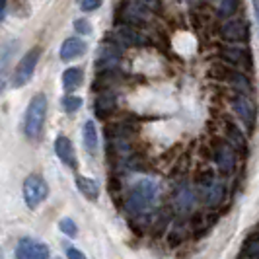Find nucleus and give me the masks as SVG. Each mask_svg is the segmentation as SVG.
Returning a JSON list of instances; mask_svg holds the SVG:
<instances>
[{"label":"nucleus","mask_w":259,"mask_h":259,"mask_svg":"<svg viewBox=\"0 0 259 259\" xmlns=\"http://www.w3.org/2000/svg\"><path fill=\"white\" fill-rule=\"evenodd\" d=\"M45 115H47V98L43 94H37L31 98V102L26 109V121H24V131L27 139H37L45 125Z\"/></svg>","instance_id":"nucleus-1"},{"label":"nucleus","mask_w":259,"mask_h":259,"mask_svg":"<svg viewBox=\"0 0 259 259\" xmlns=\"http://www.w3.org/2000/svg\"><path fill=\"white\" fill-rule=\"evenodd\" d=\"M156 197V185L150 180H141L137 182L129 191L127 197V208H129L133 214H141L144 210L152 207Z\"/></svg>","instance_id":"nucleus-2"},{"label":"nucleus","mask_w":259,"mask_h":259,"mask_svg":"<svg viewBox=\"0 0 259 259\" xmlns=\"http://www.w3.org/2000/svg\"><path fill=\"white\" fill-rule=\"evenodd\" d=\"M41 57V49L39 47H33L22 57V61L18 63L16 70H14V76H12V86L14 88H22L26 86L27 82L31 80L33 72H35V66H37V61Z\"/></svg>","instance_id":"nucleus-3"},{"label":"nucleus","mask_w":259,"mask_h":259,"mask_svg":"<svg viewBox=\"0 0 259 259\" xmlns=\"http://www.w3.org/2000/svg\"><path fill=\"white\" fill-rule=\"evenodd\" d=\"M47 195H49V185L39 174L27 176L24 182V199H26L27 207L37 208L47 199Z\"/></svg>","instance_id":"nucleus-4"},{"label":"nucleus","mask_w":259,"mask_h":259,"mask_svg":"<svg viewBox=\"0 0 259 259\" xmlns=\"http://www.w3.org/2000/svg\"><path fill=\"white\" fill-rule=\"evenodd\" d=\"M49 246L33 238H22L16 246V259H47Z\"/></svg>","instance_id":"nucleus-5"},{"label":"nucleus","mask_w":259,"mask_h":259,"mask_svg":"<svg viewBox=\"0 0 259 259\" xmlns=\"http://www.w3.org/2000/svg\"><path fill=\"white\" fill-rule=\"evenodd\" d=\"M222 37L226 39V41H230V43H244L249 39V27L244 20H240V18H236V20H230V22H226L224 26H222Z\"/></svg>","instance_id":"nucleus-6"},{"label":"nucleus","mask_w":259,"mask_h":259,"mask_svg":"<svg viewBox=\"0 0 259 259\" xmlns=\"http://www.w3.org/2000/svg\"><path fill=\"white\" fill-rule=\"evenodd\" d=\"M55 152H57L59 160L65 166H68L70 169H76L78 162H76V154H74V146H72V143L66 137H63V135L57 137V141H55Z\"/></svg>","instance_id":"nucleus-7"},{"label":"nucleus","mask_w":259,"mask_h":259,"mask_svg":"<svg viewBox=\"0 0 259 259\" xmlns=\"http://www.w3.org/2000/svg\"><path fill=\"white\" fill-rule=\"evenodd\" d=\"M232 105H234V111L238 113V117L246 123V125H253L255 123V107L253 104L247 100L246 96H236L232 100Z\"/></svg>","instance_id":"nucleus-8"},{"label":"nucleus","mask_w":259,"mask_h":259,"mask_svg":"<svg viewBox=\"0 0 259 259\" xmlns=\"http://www.w3.org/2000/svg\"><path fill=\"white\" fill-rule=\"evenodd\" d=\"M212 74H214V78H219V80H226V82H230V84H234V86L247 88L246 76H244L242 72H238V70L230 68V66H224V65L212 66Z\"/></svg>","instance_id":"nucleus-9"},{"label":"nucleus","mask_w":259,"mask_h":259,"mask_svg":"<svg viewBox=\"0 0 259 259\" xmlns=\"http://www.w3.org/2000/svg\"><path fill=\"white\" fill-rule=\"evenodd\" d=\"M117 39H119V43H123L127 47H143V45H146V37H144L139 29H135V27L131 26L119 27Z\"/></svg>","instance_id":"nucleus-10"},{"label":"nucleus","mask_w":259,"mask_h":259,"mask_svg":"<svg viewBox=\"0 0 259 259\" xmlns=\"http://www.w3.org/2000/svg\"><path fill=\"white\" fill-rule=\"evenodd\" d=\"M84 53H86V43H84L82 39L68 37L65 43L61 45L59 55H61L63 61H72V59H76V57H82Z\"/></svg>","instance_id":"nucleus-11"},{"label":"nucleus","mask_w":259,"mask_h":259,"mask_svg":"<svg viewBox=\"0 0 259 259\" xmlns=\"http://www.w3.org/2000/svg\"><path fill=\"white\" fill-rule=\"evenodd\" d=\"M214 160L221 166L222 171H230L234 168V148L230 144L219 141L217 143V150H214Z\"/></svg>","instance_id":"nucleus-12"},{"label":"nucleus","mask_w":259,"mask_h":259,"mask_svg":"<svg viewBox=\"0 0 259 259\" xmlns=\"http://www.w3.org/2000/svg\"><path fill=\"white\" fill-rule=\"evenodd\" d=\"M221 57L224 61H228V63H232V65H246L249 66L251 65V57H249V53L246 49H240V47H226V49H222Z\"/></svg>","instance_id":"nucleus-13"},{"label":"nucleus","mask_w":259,"mask_h":259,"mask_svg":"<svg viewBox=\"0 0 259 259\" xmlns=\"http://www.w3.org/2000/svg\"><path fill=\"white\" fill-rule=\"evenodd\" d=\"M117 102H115V96L109 94V92H104L98 100H96V115L100 119H107V115H111L115 111Z\"/></svg>","instance_id":"nucleus-14"},{"label":"nucleus","mask_w":259,"mask_h":259,"mask_svg":"<svg viewBox=\"0 0 259 259\" xmlns=\"http://www.w3.org/2000/svg\"><path fill=\"white\" fill-rule=\"evenodd\" d=\"M74 183H76L78 191L84 195L86 199H90V201H98V197H100V187H98V183L94 182V180L78 176L76 180H74Z\"/></svg>","instance_id":"nucleus-15"},{"label":"nucleus","mask_w":259,"mask_h":259,"mask_svg":"<svg viewBox=\"0 0 259 259\" xmlns=\"http://www.w3.org/2000/svg\"><path fill=\"white\" fill-rule=\"evenodd\" d=\"M82 78H84V72H82V68H76V66H72V68H66L65 74H63V88H65L66 92L76 90L78 86L82 84Z\"/></svg>","instance_id":"nucleus-16"},{"label":"nucleus","mask_w":259,"mask_h":259,"mask_svg":"<svg viewBox=\"0 0 259 259\" xmlns=\"http://www.w3.org/2000/svg\"><path fill=\"white\" fill-rule=\"evenodd\" d=\"M84 146L88 152H96V148H98V129L92 121L84 123Z\"/></svg>","instance_id":"nucleus-17"},{"label":"nucleus","mask_w":259,"mask_h":259,"mask_svg":"<svg viewBox=\"0 0 259 259\" xmlns=\"http://www.w3.org/2000/svg\"><path fill=\"white\" fill-rule=\"evenodd\" d=\"M228 137H230V143H232L236 148H240V150L246 148V139H244V135L238 131L236 125H228Z\"/></svg>","instance_id":"nucleus-18"},{"label":"nucleus","mask_w":259,"mask_h":259,"mask_svg":"<svg viewBox=\"0 0 259 259\" xmlns=\"http://www.w3.org/2000/svg\"><path fill=\"white\" fill-rule=\"evenodd\" d=\"M63 107H65L66 113H76L78 109L82 107V98H78V96H66L65 100H63Z\"/></svg>","instance_id":"nucleus-19"},{"label":"nucleus","mask_w":259,"mask_h":259,"mask_svg":"<svg viewBox=\"0 0 259 259\" xmlns=\"http://www.w3.org/2000/svg\"><path fill=\"white\" fill-rule=\"evenodd\" d=\"M59 228H61V232H65L66 236H70V238H74L78 234L76 224L70 221V219H63V221L59 222Z\"/></svg>","instance_id":"nucleus-20"},{"label":"nucleus","mask_w":259,"mask_h":259,"mask_svg":"<svg viewBox=\"0 0 259 259\" xmlns=\"http://www.w3.org/2000/svg\"><path fill=\"white\" fill-rule=\"evenodd\" d=\"M102 2L104 0H78V6L84 12H92V10H98L102 6Z\"/></svg>","instance_id":"nucleus-21"},{"label":"nucleus","mask_w":259,"mask_h":259,"mask_svg":"<svg viewBox=\"0 0 259 259\" xmlns=\"http://www.w3.org/2000/svg\"><path fill=\"white\" fill-rule=\"evenodd\" d=\"M74 29H76L78 33H82V35H90L92 33V26L88 20H84V18H78L76 22H74Z\"/></svg>","instance_id":"nucleus-22"},{"label":"nucleus","mask_w":259,"mask_h":259,"mask_svg":"<svg viewBox=\"0 0 259 259\" xmlns=\"http://www.w3.org/2000/svg\"><path fill=\"white\" fill-rule=\"evenodd\" d=\"M66 257L68 259H88L80 249H76V247H66Z\"/></svg>","instance_id":"nucleus-23"},{"label":"nucleus","mask_w":259,"mask_h":259,"mask_svg":"<svg viewBox=\"0 0 259 259\" xmlns=\"http://www.w3.org/2000/svg\"><path fill=\"white\" fill-rule=\"evenodd\" d=\"M236 4H238V0H222V12H226V14H230L236 8Z\"/></svg>","instance_id":"nucleus-24"},{"label":"nucleus","mask_w":259,"mask_h":259,"mask_svg":"<svg viewBox=\"0 0 259 259\" xmlns=\"http://www.w3.org/2000/svg\"><path fill=\"white\" fill-rule=\"evenodd\" d=\"M253 2V12H255V20H257V27H259V0H251Z\"/></svg>","instance_id":"nucleus-25"},{"label":"nucleus","mask_w":259,"mask_h":259,"mask_svg":"<svg viewBox=\"0 0 259 259\" xmlns=\"http://www.w3.org/2000/svg\"><path fill=\"white\" fill-rule=\"evenodd\" d=\"M6 18V0H2V20Z\"/></svg>","instance_id":"nucleus-26"},{"label":"nucleus","mask_w":259,"mask_h":259,"mask_svg":"<svg viewBox=\"0 0 259 259\" xmlns=\"http://www.w3.org/2000/svg\"><path fill=\"white\" fill-rule=\"evenodd\" d=\"M144 2H150V4H154V2H158V0H144Z\"/></svg>","instance_id":"nucleus-27"}]
</instances>
